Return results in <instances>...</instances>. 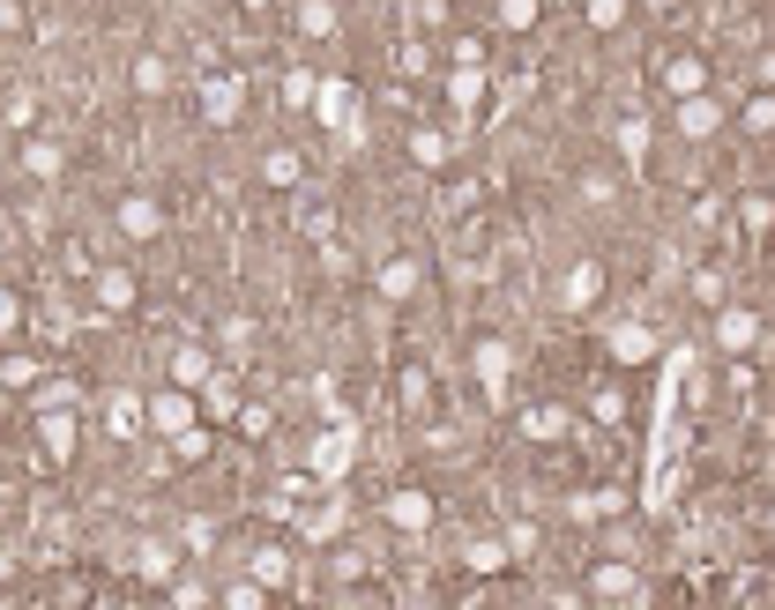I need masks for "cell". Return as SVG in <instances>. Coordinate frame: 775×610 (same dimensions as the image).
Segmentation results:
<instances>
[{"label":"cell","instance_id":"cell-37","mask_svg":"<svg viewBox=\"0 0 775 610\" xmlns=\"http://www.w3.org/2000/svg\"><path fill=\"white\" fill-rule=\"evenodd\" d=\"M537 543H545V529H537L529 514H522V522H508V536H500V551H508V559H537Z\"/></svg>","mask_w":775,"mask_h":610},{"label":"cell","instance_id":"cell-26","mask_svg":"<svg viewBox=\"0 0 775 610\" xmlns=\"http://www.w3.org/2000/svg\"><path fill=\"white\" fill-rule=\"evenodd\" d=\"M23 171H31V179H45V187H52V179H60V171H68V149H60V142H52V134H31V142H23Z\"/></svg>","mask_w":775,"mask_h":610},{"label":"cell","instance_id":"cell-33","mask_svg":"<svg viewBox=\"0 0 775 610\" xmlns=\"http://www.w3.org/2000/svg\"><path fill=\"white\" fill-rule=\"evenodd\" d=\"M134 566H142L150 588H165V581H179V551H172V543H142V559H134Z\"/></svg>","mask_w":775,"mask_h":610},{"label":"cell","instance_id":"cell-19","mask_svg":"<svg viewBox=\"0 0 775 610\" xmlns=\"http://www.w3.org/2000/svg\"><path fill=\"white\" fill-rule=\"evenodd\" d=\"M216 372H224V366H216V350H202V343H179V350H172V380H165V387H179V395H202Z\"/></svg>","mask_w":775,"mask_h":610},{"label":"cell","instance_id":"cell-5","mask_svg":"<svg viewBox=\"0 0 775 610\" xmlns=\"http://www.w3.org/2000/svg\"><path fill=\"white\" fill-rule=\"evenodd\" d=\"M373 290H381L388 306H410V298L426 290V261H418V253H381V261H373Z\"/></svg>","mask_w":775,"mask_h":610},{"label":"cell","instance_id":"cell-7","mask_svg":"<svg viewBox=\"0 0 775 610\" xmlns=\"http://www.w3.org/2000/svg\"><path fill=\"white\" fill-rule=\"evenodd\" d=\"M31 432H38V447H45L52 469H68L75 447H83V417H75V409H38V424H31Z\"/></svg>","mask_w":775,"mask_h":610},{"label":"cell","instance_id":"cell-30","mask_svg":"<svg viewBox=\"0 0 775 610\" xmlns=\"http://www.w3.org/2000/svg\"><path fill=\"white\" fill-rule=\"evenodd\" d=\"M537 23H545L537 0H500V8H492V31H508V38H529Z\"/></svg>","mask_w":775,"mask_h":610},{"label":"cell","instance_id":"cell-9","mask_svg":"<svg viewBox=\"0 0 775 610\" xmlns=\"http://www.w3.org/2000/svg\"><path fill=\"white\" fill-rule=\"evenodd\" d=\"M656 82H664V97H671V105H687V97H708V52H664Z\"/></svg>","mask_w":775,"mask_h":610},{"label":"cell","instance_id":"cell-25","mask_svg":"<svg viewBox=\"0 0 775 610\" xmlns=\"http://www.w3.org/2000/svg\"><path fill=\"white\" fill-rule=\"evenodd\" d=\"M38 380H45V358H38V350H0V387L38 395Z\"/></svg>","mask_w":775,"mask_h":610},{"label":"cell","instance_id":"cell-47","mask_svg":"<svg viewBox=\"0 0 775 610\" xmlns=\"http://www.w3.org/2000/svg\"><path fill=\"white\" fill-rule=\"evenodd\" d=\"M247 343H254V321H247V313H231V321H224V350H247Z\"/></svg>","mask_w":775,"mask_h":610},{"label":"cell","instance_id":"cell-51","mask_svg":"<svg viewBox=\"0 0 775 610\" xmlns=\"http://www.w3.org/2000/svg\"><path fill=\"white\" fill-rule=\"evenodd\" d=\"M597 417H604V424H619V417H627V403H619V387H604V395H597Z\"/></svg>","mask_w":775,"mask_h":610},{"label":"cell","instance_id":"cell-29","mask_svg":"<svg viewBox=\"0 0 775 610\" xmlns=\"http://www.w3.org/2000/svg\"><path fill=\"white\" fill-rule=\"evenodd\" d=\"M515 559L500 551V536H477V543H463V573H477V581H492V573H508Z\"/></svg>","mask_w":775,"mask_h":610},{"label":"cell","instance_id":"cell-28","mask_svg":"<svg viewBox=\"0 0 775 610\" xmlns=\"http://www.w3.org/2000/svg\"><path fill=\"white\" fill-rule=\"evenodd\" d=\"M105 432L112 440H142V395H128V387L105 395Z\"/></svg>","mask_w":775,"mask_h":610},{"label":"cell","instance_id":"cell-40","mask_svg":"<svg viewBox=\"0 0 775 610\" xmlns=\"http://www.w3.org/2000/svg\"><path fill=\"white\" fill-rule=\"evenodd\" d=\"M269 424H276L269 403H239V417H231V432H239V440H269Z\"/></svg>","mask_w":775,"mask_h":610},{"label":"cell","instance_id":"cell-42","mask_svg":"<svg viewBox=\"0 0 775 610\" xmlns=\"http://www.w3.org/2000/svg\"><path fill=\"white\" fill-rule=\"evenodd\" d=\"M216 610H269V588H254V581H231V588L216 596Z\"/></svg>","mask_w":775,"mask_h":610},{"label":"cell","instance_id":"cell-11","mask_svg":"<svg viewBox=\"0 0 775 610\" xmlns=\"http://www.w3.org/2000/svg\"><path fill=\"white\" fill-rule=\"evenodd\" d=\"M142 424H150L157 440H179L187 424H202V409H194V395H179V387H157V395L142 403Z\"/></svg>","mask_w":775,"mask_h":610},{"label":"cell","instance_id":"cell-31","mask_svg":"<svg viewBox=\"0 0 775 610\" xmlns=\"http://www.w3.org/2000/svg\"><path fill=\"white\" fill-rule=\"evenodd\" d=\"M485 68V31H455L448 38V75H477Z\"/></svg>","mask_w":775,"mask_h":610},{"label":"cell","instance_id":"cell-2","mask_svg":"<svg viewBox=\"0 0 775 610\" xmlns=\"http://www.w3.org/2000/svg\"><path fill=\"white\" fill-rule=\"evenodd\" d=\"M306 112L329 127V134H350V142L366 134V97H358V82H350V75H321V82H313V105H306Z\"/></svg>","mask_w":775,"mask_h":610},{"label":"cell","instance_id":"cell-45","mask_svg":"<svg viewBox=\"0 0 775 610\" xmlns=\"http://www.w3.org/2000/svg\"><path fill=\"white\" fill-rule=\"evenodd\" d=\"M299 231L329 246V231H336V208H329V202H306V208H299Z\"/></svg>","mask_w":775,"mask_h":610},{"label":"cell","instance_id":"cell-6","mask_svg":"<svg viewBox=\"0 0 775 610\" xmlns=\"http://www.w3.org/2000/svg\"><path fill=\"white\" fill-rule=\"evenodd\" d=\"M134 298H142V276L120 268V261H105V268H90V306L112 321V313H134Z\"/></svg>","mask_w":775,"mask_h":610},{"label":"cell","instance_id":"cell-14","mask_svg":"<svg viewBox=\"0 0 775 610\" xmlns=\"http://www.w3.org/2000/svg\"><path fill=\"white\" fill-rule=\"evenodd\" d=\"M604 350H611V366H619V372H634V366H648V358L664 350V335H656L648 321H619L611 335H604Z\"/></svg>","mask_w":775,"mask_h":610},{"label":"cell","instance_id":"cell-38","mask_svg":"<svg viewBox=\"0 0 775 610\" xmlns=\"http://www.w3.org/2000/svg\"><path fill=\"white\" fill-rule=\"evenodd\" d=\"M426 68H432V52H426V38H403V45H395V75L426 82Z\"/></svg>","mask_w":775,"mask_h":610},{"label":"cell","instance_id":"cell-52","mask_svg":"<svg viewBox=\"0 0 775 610\" xmlns=\"http://www.w3.org/2000/svg\"><path fill=\"white\" fill-rule=\"evenodd\" d=\"M23 610H52V603H23Z\"/></svg>","mask_w":775,"mask_h":610},{"label":"cell","instance_id":"cell-23","mask_svg":"<svg viewBox=\"0 0 775 610\" xmlns=\"http://www.w3.org/2000/svg\"><path fill=\"white\" fill-rule=\"evenodd\" d=\"M247 581L269 588V596H276V588H291V551H284V543H261L254 559H247Z\"/></svg>","mask_w":775,"mask_h":610},{"label":"cell","instance_id":"cell-24","mask_svg":"<svg viewBox=\"0 0 775 610\" xmlns=\"http://www.w3.org/2000/svg\"><path fill=\"white\" fill-rule=\"evenodd\" d=\"M291 31H299V38H336V31H344V8H336V0H299V8H291Z\"/></svg>","mask_w":775,"mask_h":610},{"label":"cell","instance_id":"cell-3","mask_svg":"<svg viewBox=\"0 0 775 610\" xmlns=\"http://www.w3.org/2000/svg\"><path fill=\"white\" fill-rule=\"evenodd\" d=\"M470 372H477V387H485V403L492 409H508V380H515V343L508 335H485L470 350Z\"/></svg>","mask_w":775,"mask_h":610},{"label":"cell","instance_id":"cell-44","mask_svg":"<svg viewBox=\"0 0 775 610\" xmlns=\"http://www.w3.org/2000/svg\"><path fill=\"white\" fill-rule=\"evenodd\" d=\"M23 327H31V313H23V298H15V290L0 284V343H15Z\"/></svg>","mask_w":775,"mask_h":610},{"label":"cell","instance_id":"cell-48","mask_svg":"<svg viewBox=\"0 0 775 610\" xmlns=\"http://www.w3.org/2000/svg\"><path fill=\"white\" fill-rule=\"evenodd\" d=\"M202 603H210V588H202V581H179V588H172V610H202Z\"/></svg>","mask_w":775,"mask_h":610},{"label":"cell","instance_id":"cell-39","mask_svg":"<svg viewBox=\"0 0 775 610\" xmlns=\"http://www.w3.org/2000/svg\"><path fill=\"white\" fill-rule=\"evenodd\" d=\"M768 127H775V97H768V89H753V97H746V134L768 142Z\"/></svg>","mask_w":775,"mask_h":610},{"label":"cell","instance_id":"cell-17","mask_svg":"<svg viewBox=\"0 0 775 610\" xmlns=\"http://www.w3.org/2000/svg\"><path fill=\"white\" fill-rule=\"evenodd\" d=\"M261 187L269 194H306V149H291V142L261 149Z\"/></svg>","mask_w":775,"mask_h":610},{"label":"cell","instance_id":"cell-43","mask_svg":"<svg viewBox=\"0 0 775 610\" xmlns=\"http://www.w3.org/2000/svg\"><path fill=\"white\" fill-rule=\"evenodd\" d=\"M313 68H284V105H291V112H306V105H313Z\"/></svg>","mask_w":775,"mask_h":610},{"label":"cell","instance_id":"cell-35","mask_svg":"<svg viewBox=\"0 0 775 610\" xmlns=\"http://www.w3.org/2000/svg\"><path fill=\"white\" fill-rule=\"evenodd\" d=\"M582 23H589L597 38H611V31H627V23H634V8H627V0H589V8H582Z\"/></svg>","mask_w":775,"mask_h":610},{"label":"cell","instance_id":"cell-21","mask_svg":"<svg viewBox=\"0 0 775 610\" xmlns=\"http://www.w3.org/2000/svg\"><path fill=\"white\" fill-rule=\"evenodd\" d=\"M492 82H500L492 68H477V75H440V89H448V112H455V127H463V120L477 112V105L492 97Z\"/></svg>","mask_w":775,"mask_h":610},{"label":"cell","instance_id":"cell-20","mask_svg":"<svg viewBox=\"0 0 775 610\" xmlns=\"http://www.w3.org/2000/svg\"><path fill=\"white\" fill-rule=\"evenodd\" d=\"M671 127H679V142H716L724 105H716V97H687V105H671Z\"/></svg>","mask_w":775,"mask_h":610},{"label":"cell","instance_id":"cell-36","mask_svg":"<svg viewBox=\"0 0 775 610\" xmlns=\"http://www.w3.org/2000/svg\"><path fill=\"white\" fill-rule=\"evenodd\" d=\"M687 290H693V306H708V313H716V306H731V298H724V268H708V261L687 276Z\"/></svg>","mask_w":775,"mask_h":610},{"label":"cell","instance_id":"cell-41","mask_svg":"<svg viewBox=\"0 0 775 610\" xmlns=\"http://www.w3.org/2000/svg\"><path fill=\"white\" fill-rule=\"evenodd\" d=\"M395 395H403V409H426V403H432V380H426V366H403Z\"/></svg>","mask_w":775,"mask_h":610},{"label":"cell","instance_id":"cell-15","mask_svg":"<svg viewBox=\"0 0 775 610\" xmlns=\"http://www.w3.org/2000/svg\"><path fill=\"white\" fill-rule=\"evenodd\" d=\"M381 514H388V529H403V536H426L440 506H432V491H418V485H395V491L381 499Z\"/></svg>","mask_w":775,"mask_h":610},{"label":"cell","instance_id":"cell-46","mask_svg":"<svg viewBox=\"0 0 775 610\" xmlns=\"http://www.w3.org/2000/svg\"><path fill=\"white\" fill-rule=\"evenodd\" d=\"M179 536H187V551L202 559V551L216 543V522H210V514H187V529H179Z\"/></svg>","mask_w":775,"mask_h":610},{"label":"cell","instance_id":"cell-1","mask_svg":"<svg viewBox=\"0 0 775 610\" xmlns=\"http://www.w3.org/2000/svg\"><path fill=\"white\" fill-rule=\"evenodd\" d=\"M358 447H366V440H358V417H350V409H336V417L313 432V447H306V477H313L321 491H336L350 469H358Z\"/></svg>","mask_w":775,"mask_h":610},{"label":"cell","instance_id":"cell-27","mask_svg":"<svg viewBox=\"0 0 775 610\" xmlns=\"http://www.w3.org/2000/svg\"><path fill=\"white\" fill-rule=\"evenodd\" d=\"M731 216H738V231H746V239L761 246V239H768V224H775V202H768V194H761V187H746Z\"/></svg>","mask_w":775,"mask_h":610},{"label":"cell","instance_id":"cell-22","mask_svg":"<svg viewBox=\"0 0 775 610\" xmlns=\"http://www.w3.org/2000/svg\"><path fill=\"white\" fill-rule=\"evenodd\" d=\"M128 82H134V97H165L179 82V68H172V52H134V68H128Z\"/></svg>","mask_w":775,"mask_h":610},{"label":"cell","instance_id":"cell-8","mask_svg":"<svg viewBox=\"0 0 775 610\" xmlns=\"http://www.w3.org/2000/svg\"><path fill=\"white\" fill-rule=\"evenodd\" d=\"M239 112H247V75H202V120L224 134V127H239Z\"/></svg>","mask_w":775,"mask_h":610},{"label":"cell","instance_id":"cell-50","mask_svg":"<svg viewBox=\"0 0 775 610\" xmlns=\"http://www.w3.org/2000/svg\"><path fill=\"white\" fill-rule=\"evenodd\" d=\"M693 224H701V231H708V224H724V202H716V194H701V202H693Z\"/></svg>","mask_w":775,"mask_h":610},{"label":"cell","instance_id":"cell-34","mask_svg":"<svg viewBox=\"0 0 775 610\" xmlns=\"http://www.w3.org/2000/svg\"><path fill=\"white\" fill-rule=\"evenodd\" d=\"M611 142H619V157H642V149H648V112H642V105L611 120Z\"/></svg>","mask_w":775,"mask_h":610},{"label":"cell","instance_id":"cell-12","mask_svg":"<svg viewBox=\"0 0 775 610\" xmlns=\"http://www.w3.org/2000/svg\"><path fill=\"white\" fill-rule=\"evenodd\" d=\"M403 157L418 164V171H455V127L418 120L410 134H403Z\"/></svg>","mask_w":775,"mask_h":610},{"label":"cell","instance_id":"cell-10","mask_svg":"<svg viewBox=\"0 0 775 610\" xmlns=\"http://www.w3.org/2000/svg\"><path fill=\"white\" fill-rule=\"evenodd\" d=\"M515 432L529 447H560V440H574V409L567 403H529V409H515Z\"/></svg>","mask_w":775,"mask_h":610},{"label":"cell","instance_id":"cell-4","mask_svg":"<svg viewBox=\"0 0 775 610\" xmlns=\"http://www.w3.org/2000/svg\"><path fill=\"white\" fill-rule=\"evenodd\" d=\"M761 343H768V327L753 306H716V350L724 358H761Z\"/></svg>","mask_w":775,"mask_h":610},{"label":"cell","instance_id":"cell-32","mask_svg":"<svg viewBox=\"0 0 775 610\" xmlns=\"http://www.w3.org/2000/svg\"><path fill=\"white\" fill-rule=\"evenodd\" d=\"M165 447H172L179 469H194V462H210V454H216V432H210V424H187L179 440H165Z\"/></svg>","mask_w":775,"mask_h":610},{"label":"cell","instance_id":"cell-13","mask_svg":"<svg viewBox=\"0 0 775 610\" xmlns=\"http://www.w3.org/2000/svg\"><path fill=\"white\" fill-rule=\"evenodd\" d=\"M112 224H120V239L150 246V239H165V202H157V194H120V202H112Z\"/></svg>","mask_w":775,"mask_h":610},{"label":"cell","instance_id":"cell-16","mask_svg":"<svg viewBox=\"0 0 775 610\" xmlns=\"http://www.w3.org/2000/svg\"><path fill=\"white\" fill-rule=\"evenodd\" d=\"M597 298H604V261L597 253H574V268L560 276V306L567 313H597Z\"/></svg>","mask_w":775,"mask_h":610},{"label":"cell","instance_id":"cell-49","mask_svg":"<svg viewBox=\"0 0 775 610\" xmlns=\"http://www.w3.org/2000/svg\"><path fill=\"white\" fill-rule=\"evenodd\" d=\"M15 31H31V8H15V0H0V38H15Z\"/></svg>","mask_w":775,"mask_h":610},{"label":"cell","instance_id":"cell-18","mask_svg":"<svg viewBox=\"0 0 775 610\" xmlns=\"http://www.w3.org/2000/svg\"><path fill=\"white\" fill-rule=\"evenodd\" d=\"M589 596L597 603H642V573L627 566V559H597L589 566Z\"/></svg>","mask_w":775,"mask_h":610}]
</instances>
